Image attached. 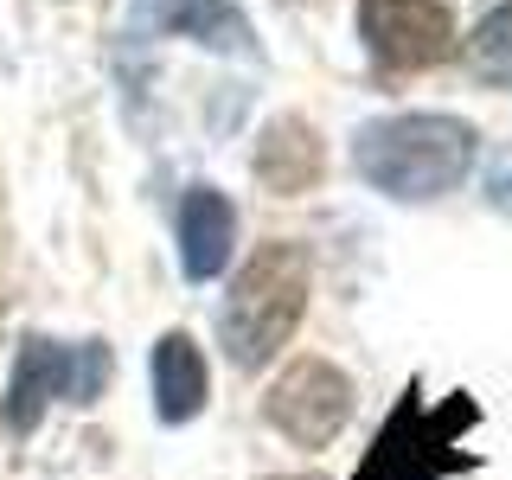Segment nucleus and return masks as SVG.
<instances>
[{
    "instance_id": "nucleus-1",
    "label": "nucleus",
    "mask_w": 512,
    "mask_h": 480,
    "mask_svg": "<svg viewBox=\"0 0 512 480\" xmlns=\"http://www.w3.org/2000/svg\"><path fill=\"white\" fill-rule=\"evenodd\" d=\"M480 154V135L461 116H429V109H410V116H378L352 135V173H359L372 192L384 199H442L468 180Z\"/></svg>"
},
{
    "instance_id": "nucleus-2",
    "label": "nucleus",
    "mask_w": 512,
    "mask_h": 480,
    "mask_svg": "<svg viewBox=\"0 0 512 480\" xmlns=\"http://www.w3.org/2000/svg\"><path fill=\"white\" fill-rule=\"evenodd\" d=\"M301 308H308V250L282 244V237L256 244L218 308V340L237 372H263L301 327Z\"/></svg>"
},
{
    "instance_id": "nucleus-3",
    "label": "nucleus",
    "mask_w": 512,
    "mask_h": 480,
    "mask_svg": "<svg viewBox=\"0 0 512 480\" xmlns=\"http://www.w3.org/2000/svg\"><path fill=\"white\" fill-rule=\"evenodd\" d=\"M480 423V404L468 391H448L442 404H423V378L404 384V397L378 423L365 461L352 480H442V474H474L480 455L461 448V436Z\"/></svg>"
},
{
    "instance_id": "nucleus-4",
    "label": "nucleus",
    "mask_w": 512,
    "mask_h": 480,
    "mask_svg": "<svg viewBox=\"0 0 512 480\" xmlns=\"http://www.w3.org/2000/svg\"><path fill=\"white\" fill-rule=\"evenodd\" d=\"M109 359L103 340H84V346H58V340H20V359H13V384H7V429L13 436H32L39 416L58 404H96L109 391Z\"/></svg>"
},
{
    "instance_id": "nucleus-5",
    "label": "nucleus",
    "mask_w": 512,
    "mask_h": 480,
    "mask_svg": "<svg viewBox=\"0 0 512 480\" xmlns=\"http://www.w3.org/2000/svg\"><path fill=\"white\" fill-rule=\"evenodd\" d=\"M359 39L384 77L436 71L455 52V13L448 0H359Z\"/></svg>"
},
{
    "instance_id": "nucleus-6",
    "label": "nucleus",
    "mask_w": 512,
    "mask_h": 480,
    "mask_svg": "<svg viewBox=\"0 0 512 480\" xmlns=\"http://www.w3.org/2000/svg\"><path fill=\"white\" fill-rule=\"evenodd\" d=\"M263 416H269V429L288 436L295 448H327L352 416V384L333 372L327 359H295L269 384Z\"/></svg>"
},
{
    "instance_id": "nucleus-7",
    "label": "nucleus",
    "mask_w": 512,
    "mask_h": 480,
    "mask_svg": "<svg viewBox=\"0 0 512 480\" xmlns=\"http://www.w3.org/2000/svg\"><path fill=\"white\" fill-rule=\"evenodd\" d=\"M237 244V212L218 186H192L180 199V269L186 282H212L224 263H231Z\"/></svg>"
},
{
    "instance_id": "nucleus-8",
    "label": "nucleus",
    "mask_w": 512,
    "mask_h": 480,
    "mask_svg": "<svg viewBox=\"0 0 512 480\" xmlns=\"http://www.w3.org/2000/svg\"><path fill=\"white\" fill-rule=\"evenodd\" d=\"M212 397V372H205V352L192 346V333H160L154 346V410L160 423H192Z\"/></svg>"
},
{
    "instance_id": "nucleus-9",
    "label": "nucleus",
    "mask_w": 512,
    "mask_h": 480,
    "mask_svg": "<svg viewBox=\"0 0 512 480\" xmlns=\"http://www.w3.org/2000/svg\"><path fill=\"white\" fill-rule=\"evenodd\" d=\"M327 167V148L314 141V128L301 116H282L263 128V148H256V180L276 192H308Z\"/></svg>"
},
{
    "instance_id": "nucleus-10",
    "label": "nucleus",
    "mask_w": 512,
    "mask_h": 480,
    "mask_svg": "<svg viewBox=\"0 0 512 480\" xmlns=\"http://www.w3.org/2000/svg\"><path fill=\"white\" fill-rule=\"evenodd\" d=\"M141 20H154L167 32H186V39H199V45H218V52L250 45V26L231 0H141Z\"/></svg>"
},
{
    "instance_id": "nucleus-11",
    "label": "nucleus",
    "mask_w": 512,
    "mask_h": 480,
    "mask_svg": "<svg viewBox=\"0 0 512 480\" xmlns=\"http://www.w3.org/2000/svg\"><path fill=\"white\" fill-rule=\"evenodd\" d=\"M461 52H468V71L480 84H512V0H500V7L461 39Z\"/></svg>"
},
{
    "instance_id": "nucleus-12",
    "label": "nucleus",
    "mask_w": 512,
    "mask_h": 480,
    "mask_svg": "<svg viewBox=\"0 0 512 480\" xmlns=\"http://www.w3.org/2000/svg\"><path fill=\"white\" fill-rule=\"evenodd\" d=\"M487 199L500 212H512V148H493V160H487Z\"/></svg>"
}]
</instances>
